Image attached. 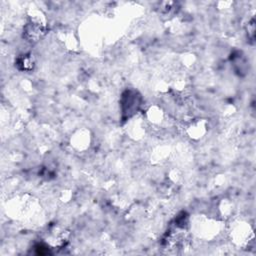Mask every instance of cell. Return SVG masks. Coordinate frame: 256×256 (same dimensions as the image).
I'll use <instances>...</instances> for the list:
<instances>
[{"mask_svg":"<svg viewBox=\"0 0 256 256\" xmlns=\"http://www.w3.org/2000/svg\"><path fill=\"white\" fill-rule=\"evenodd\" d=\"M16 65L22 71H31L35 65V60H34L33 55L30 53L21 55V57H19L17 59Z\"/></svg>","mask_w":256,"mask_h":256,"instance_id":"obj_3","label":"cell"},{"mask_svg":"<svg viewBox=\"0 0 256 256\" xmlns=\"http://www.w3.org/2000/svg\"><path fill=\"white\" fill-rule=\"evenodd\" d=\"M141 97L135 90H127L123 93L121 98V109L123 116L130 118L137 113L140 104Z\"/></svg>","mask_w":256,"mask_h":256,"instance_id":"obj_2","label":"cell"},{"mask_svg":"<svg viewBox=\"0 0 256 256\" xmlns=\"http://www.w3.org/2000/svg\"><path fill=\"white\" fill-rule=\"evenodd\" d=\"M47 27L41 19L30 18L23 27V37L30 42H37L45 36Z\"/></svg>","mask_w":256,"mask_h":256,"instance_id":"obj_1","label":"cell"}]
</instances>
